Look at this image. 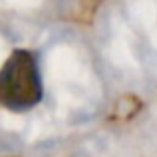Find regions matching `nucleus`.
<instances>
[{
    "label": "nucleus",
    "mask_w": 157,
    "mask_h": 157,
    "mask_svg": "<svg viewBox=\"0 0 157 157\" xmlns=\"http://www.w3.org/2000/svg\"><path fill=\"white\" fill-rule=\"evenodd\" d=\"M42 100V78L36 56L16 50L0 68V104L12 111H26Z\"/></svg>",
    "instance_id": "f257e3e1"
}]
</instances>
